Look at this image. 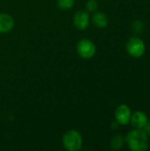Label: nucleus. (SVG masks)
I'll use <instances>...</instances> for the list:
<instances>
[{
    "label": "nucleus",
    "instance_id": "1",
    "mask_svg": "<svg viewBox=\"0 0 150 151\" xmlns=\"http://www.w3.org/2000/svg\"><path fill=\"white\" fill-rule=\"evenodd\" d=\"M125 142L132 151L148 150L149 147V135L143 129L135 128L130 131L125 138Z\"/></svg>",
    "mask_w": 150,
    "mask_h": 151
},
{
    "label": "nucleus",
    "instance_id": "2",
    "mask_svg": "<svg viewBox=\"0 0 150 151\" xmlns=\"http://www.w3.org/2000/svg\"><path fill=\"white\" fill-rule=\"evenodd\" d=\"M64 147L70 151L79 150L82 146V138L76 130H69L63 136Z\"/></svg>",
    "mask_w": 150,
    "mask_h": 151
},
{
    "label": "nucleus",
    "instance_id": "3",
    "mask_svg": "<svg viewBox=\"0 0 150 151\" xmlns=\"http://www.w3.org/2000/svg\"><path fill=\"white\" fill-rule=\"evenodd\" d=\"M126 50L133 58H141L144 55L146 46L144 42L139 37H131L126 42Z\"/></svg>",
    "mask_w": 150,
    "mask_h": 151
},
{
    "label": "nucleus",
    "instance_id": "4",
    "mask_svg": "<svg viewBox=\"0 0 150 151\" xmlns=\"http://www.w3.org/2000/svg\"><path fill=\"white\" fill-rule=\"evenodd\" d=\"M96 51L95 45L88 39H82L78 42L77 52L83 58H91Z\"/></svg>",
    "mask_w": 150,
    "mask_h": 151
},
{
    "label": "nucleus",
    "instance_id": "5",
    "mask_svg": "<svg viewBox=\"0 0 150 151\" xmlns=\"http://www.w3.org/2000/svg\"><path fill=\"white\" fill-rule=\"evenodd\" d=\"M131 116H132L131 109L126 104L119 105L115 111L116 121L121 126H126L128 123H130Z\"/></svg>",
    "mask_w": 150,
    "mask_h": 151
},
{
    "label": "nucleus",
    "instance_id": "6",
    "mask_svg": "<svg viewBox=\"0 0 150 151\" xmlns=\"http://www.w3.org/2000/svg\"><path fill=\"white\" fill-rule=\"evenodd\" d=\"M149 121L147 114L143 111H135L131 116L130 123L132 126L138 129H142Z\"/></svg>",
    "mask_w": 150,
    "mask_h": 151
},
{
    "label": "nucleus",
    "instance_id": "7",
    "mask_svg": "<svg viewBox=\"0 0 150 151\" xmlns=\"http://www.w3.org/2000/svg\"><path fill=\"white\" fill-rule=\"evenodd\" d=\"M74 26L79 29H85L88 27L89 24V16L88 13L85 11H79L75 13L73 18Z\"/></svg>",
    "mask_w": 150,
    "mask_h": 151
},
{
    "label": "nucleus",
    "instance_id": "8",
    "mask_svg": "<svg viewBox=\"0 0 150 151\" xmlns=\"http://www.w3.org/2000/svg\"><path fill=\"white\" fill-rule=\"evenodd\" d=\"M14 27L12 17L7 13H0V33H8Z\"/></svg>",
    "mask_w": 150,
    "mask_h": 151
},
{
    "label": "nucleus",
    "instance_id": "9",
    "mask_svg": "<svg viewBox=\"0 0 150 151\" xmlns=\"http://www.w3.org/2000/svg\"><path fill=\"white\" fill-rule=\"evenodd\" d=\"M92 19H93V23L95 24V26L99 28H104L108 26V22H109L108 18L103 12H95L92 17Z\"/></svg>",
    "mask_w": 150,
    "mask_h": 151
},
{
    "label": "nucleus",
    "instance_id": "10",
    "mask_svg": "<svg viewBox=\"0 0 150 151\" xmlns=\"http://www.w3.org/2000/svg\"><path fill=\"white\" fill-rule=\"evenodd\" d=\"M124 144H125V138L121 134H118L112 137V139L111 140L110 146L112 150H118L123 148Z\"/></svg>",
    "mask_w": 150,
    "mask_h": 151
},
{
    "label": "nucleus",
    "instance_id": "11",
    "mask_svg": "<svg viewBox=\"0 0 150 151\" xmlns=\"http://www.w3.org/2000/svg\"><path fill=\"white\" fill-rule=\"evenodd\" d=\"M75 0H57V5L61 10H69L71 7L73 6Z\"/></svg>",
    "mask_w": 150,
    "mask_h": 151
},
{
    "label": "nucleus",
    "instance_id": "12",
    "mask_svg": "<svg viewBox=\"0 0 150 151\" xmlns=\"http://www.w3.org/2000/svg\"><path fill=\"white\" fill-rule=\"evenodd\" d=\"M143 28H144V26H143L142 21L137 19L133 23V29L135 33H141Z\"/></svg>",
    "mask_w": 150,
    "mask_h": 151
},
{
    "label": "nucleus",
    "instance_id": "13",
    "mask_svg": "<svg viewBox=\"0 0 150 151\" xmlns=\"http://www.w3.org/2000/svg\"><path fill=\"white\" fill-rule=\"evenodd\" d=\"M86 7L89 12H95L98 7V2L96 0H88Z\"/></svg>",
    "mask_w": 150,
    "mask_h": 151
},
{
    "label": "nucleus",
    "instance_id": "14",
    "mask_svg": "<svg viewBox=\"0 0 150 151\" xmlns=\"http://www.w3.org/2000/svg\"><path fill=\"white\" fill-rule=\"evenodd\" d=\"M142 129H143V131H144L148 135H150V121L149 120L148 121V123L146 124V126H145Z\"/></svg>",
    "mask_w": 150,
    "mask_h": 151
},
{
    "label": "nucleus",
    "instance_id": "15",
    "mask_svg": "<svg viewBox=\"0 0 150 151\" xmlns=\"http://www.w3.org/2000/svg\"><path fill=\"white\" fill-rule=\"evenodd\" d=\"M118 126H119V124L116 121V122H113L112 124H111V127L113 128V129H117L118 127Z\"/></svg>",
    "mask_w": 150,
    "mask_h": 151
}]
</instances>
